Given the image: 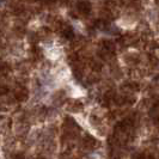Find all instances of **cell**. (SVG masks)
Returning a JSON list of instances; mask_svg holds the SVG:
<instances>
[{
  "label": "cell",
  "instance_id": "cell-1",
  "mask_svg": "<svg viewBox=\"0 0 159 159\" xmlns=\"http://www.w3.org/2000/svg\"><path fill=\"white\" fill-rule=\"evenodd\" d=\"M78 11L81 15H88L89 12L91 11V5L89 1H80L78 4Z\"/></svg>",
  "mask_w": 159,
  "mask_h": 159
},
{
  "label": "cell",
  "instance_id": "cell-2",
  "mask_svg": "<svg viewBox=\"0 0 159 159\" xmlns=\"http://www.w3.org/2000/svg\"><path fill=\"white\" fill-rule=\"evenodd\" d=\"M28 96V92L25 91V89H18V91H16V98L18 101H24Z\"/></svg>",
  "mask_w": 159,
  "mask_h": 159
},
{
  "label": "cell",
  "instance_id": "cell-3",
  "mask_svg": "<svg viewBox=\"0 0 159 159\" xmlns=\"http://www.w3.org/2000/svg\"><path fill=\"white\" fill-rule=\"evenodd\" d=\"M47 4H53V2H55L56 0H44Z\"/></svg>",
  "mask_w": 159,
  "mask_h": 159
},
{
  "label": "cell",
  "instance_id": "cell-4",
  "mask_svg": "<svg viewBox=\"0 0 159 159\" xmlns=\"http://www.w3.org/2000/svg\"><path fill=\"white\" fill-rule=\"evenodd\" d=\"M156 2H157V4L159 5V0H156Z\"/></svg>",
  "mask_w": 159,
  "mask_h": 159
}]
</instances>
